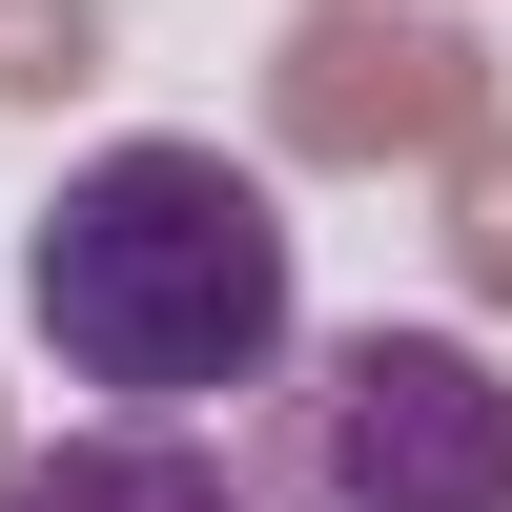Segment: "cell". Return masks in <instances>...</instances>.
<instances>
[{
	"instance_id": "obj_3",
	"label": "cell",
	"mask_w": 512,
	"mask_h": 512,
	"mask_svg": "<svg viewBox=\"0 0 512 512\" xmlns=\"http://www.w3.org/2000/svg\"><path fill=\"white\" fill-rule=\"evenodd\" d=\"M0 512H267V492H246L185 410H103V431L21 451V472H0Z\"/></svg>"
},
{
	"instance_id": "obj_2",
	"label": "cell",
	"mask_w": 512,
	"mask_h": 512,
	"mask_svg": "<svg viewBox=\"0 0 512 512\" xmlns=\"http://www.w3.org/2000/svg\"><path fill=\"white\" fill-rule=\"evenodd\" d=\"M267 512H512V369L472 328H328L287 349Z\"/></svg>"
},
{
	"instance_id": "obj_1",
	"label": "cell",
	"mask_w": 512,
	"mask_h": 512,
	"mask_svg": "<svg viewBox=\"0 0 512 512\" xmlns=\"http://www.w3.org/2000/svg\"><path fill=\"white\" fill-rule=\"evenodd\" d=\"M21 328L62 349V390L103 410H226V390H287L308 349V226H287L267 164L226 144H82L21 226Z\"/></svg>"
}]
</instances>
